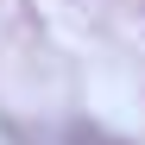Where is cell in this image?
Wrapping results in <instances>:
<instances>
[]
</instances>
